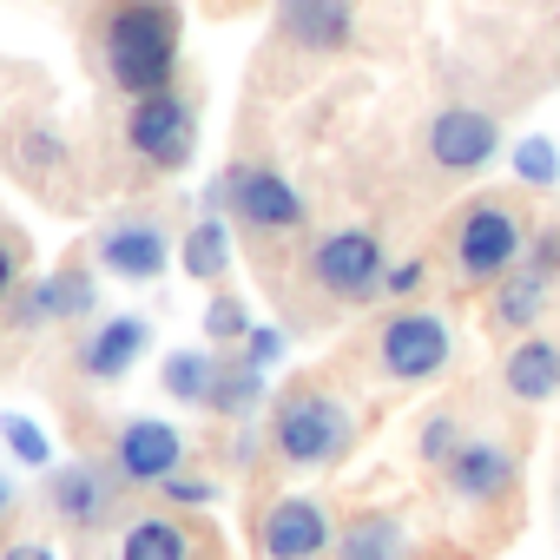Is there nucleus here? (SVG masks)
Segmentation results:
<instances>
[{"mask_svg":"<svg viewBox=\"0 0 560 560\" xmlns=\"http://www.w3.org/2000/svg\"><path fill=\"white\" fill-rule=\"evenodd\" d=\"M350 435H357L350 409L337 396H324V389H298L270 416V442H277V455H284L291 468H330L350 448Z\"/></svg>","mask_w":560,"mask_h":560,"instance_id":"obj_2","label":"nucleus"},{"mask_svg":"<svg viewBox=\"0 0 560 560\" xmlns=\"http://www.w3.org/2000/svg\"><path fill=\"white\" fill-rule=\"evenodd\" d=\"M47 501L60 508V521H73V527H93V521H106V508H113V488H106V475H100L93 462H67V468H54V481H47Z\"/></svg>","mask_w":560,"mask_h":560,"instance_id":"obj_15","label":"nucleus"},{"mask_svg":"<svg viewBox=\"0 0 560 560\" xmlns=\"http://www.w3.org/2000/svg\"><path fill=\"white\" fill-rule=\"evenodd\" d=\"M178 455H185V435H178L172 422H152V416L126 422V429H119V448H113L119 475H126V481H139V488L172 481V475H178Z\"/></svg>","mask_w":560,"mask_h":560,"instance_id":"obj_11","label":"nucleus"},{"mask_svg":"<svg viewBox=\"0 0 560 560\" xmlns=\"http://www.w3.org/2000/svg\"><path fill=\"white\" fill-rule=\"evenodd\" d=\"M422 277H429V264H422V257H409V264H389V277H383V298H416V291H422Z\"/></svg>","mask_w":560,"mask_h":560,"instance_id":"obj_29","label":"nucleus"},{"mask_svg":"<svg viewBox=\"0 0 560 560\" xmlns=\"http://www.w3.org/2000/svg\"><path fill=\"white\" fill-rule=\"evenodd\" d=\"M521 257H527V224H521L514 205L481 198V205L462 211V224H455V270H462V284L494 291Z\"/></svg>","mask_w":560,"mask_h":560,"instance_id":"obj_3","label":"nucleus"},{"mask_svg":"<svg viewBox=\"0 0 560 560\" xmlns=\"http://www.w3.org/2000/svg\"><path fill=\"white\" fill-rule=\"evenodd\" d=\"M501 152V126L488 119V113H475V106H442L435 119H429V159L442 165V172H481L488 159Z\"/></svg>","mask_w":560,"mask_h":560,"instance_id":"obj_8","label":"nucleus"},{"mask_svg":"<svg viewBox=\"0 0 560 560\" xmlns=\"http://www.w3.org/2000/svg\"><path fill=\"white\" fill-rule=\"evenodd\" d=\"M159 488H165V501H178V508H211V501H218V488L198 481V475H172V481H159Z\"/></svg>","mask_w":560,"mask_h":560,"instance_id":"obj_27","label":"nucleus"},{"mask_svg":"<svg viewBox=\"0 0 560 560\" xmlns=\"http://www.w3.org/2000/svg\"><path fill=\"white\" fill-rule=\"evenodd\" d=\"M126 145L159 172H185L191 152H198V113L178 93H145L126 113Z\"/></svg>","mask_w":560,"mask_h":560,"instance_id":"obj_5","label":"nucleus"},{"mask_svg":"<svg viewBox=\"0 0 560 560\" xmlns=\"http://www.w3.org/2000/svg\"><path fill=\"white\" fill-rule=\"evenodd\" d=\"M311 277H317V291L337 298V304H370V298H383V277H389L383 237L363 231V224H343V231L317 237V250H311Z\"/></svg>","mask_w":560,"mask_h":560,"instance_id":"obj_4","label":"nucleus"},{"mask_svg":"<svg viewBox=\"0 0 560 560\" xmlns=\"http://www.w3.org/2000/svg\"><path fill=\"white\" fill-rule=\"evenodd\" d=\"M119 560H185V527L165 514H145L119 534Z\"/></svg>","mask_w":560,"mask_h":560,"instance_id":"obj_21","label":"nucleus"},{"mask_svg":"<svg viewBox=\"0 0 560 560\" xmlns=\"http://www.w3.org/2000/svg\"><path fill=\"white\" fill-rule=\"evenodd\" d=\"M211 205H231L237 224L250 231H298L304 224V198L284 172H270V165H237L211 185Z\"/></svg>","mask_w":560,"mask_h":560,"instance_id":"obj_6","label":"nucleus"},{"mask_svg":"<svg viewBox=\"0 0 560 560\" xmlns=\"http://www.w3.org/2000/svg\"><path fill=\"white\" fill-rule=\"evenodd\" d=\"M553 389H560V343L534 330L508 350V396L514 402H547Z\"/></svg>","mask_w":560,"mask_h":560,"instance_id":"obj_16","label":"nucleus"},{"mask_svg":"<svg viewBox=\"0 0 560 560\" xmlns=\"http://www.w3.org/2000/svg\"><path fill=\"white\" fill-rule=\"evenodd\" d=\"M159 383H165V396H178V402H205V409H211L218 363H211L205 350H172V357H165V370H159Z\"/></svg>","mask_w":560,"mask_h":560,"instance_id":"obj_20","label":"nucleus"},{"mask_svg":"<svg viewBox=\"0 0 560 560\" xmlns=\"http://www.w3.org/2000/svg\"><path fill=\"white\" fill-rule=\"evenodd\" d=\"M205 337H211V343H244V337H250V317H244V304L218 291V298H211V311H205Z\"/></svg>","mask_w":560,"mask_h":560,"instance_id":"obj_26","label":"nucleus"},{"mask_svg":"<svg viewBox=\"0 0 560 560\" xmlns=\"http://www.w3.org/2000/svg\"><path fill=\"white\" fill-rule=\"evenodd\" d=\"M106 73L126 100L172 93V73H178V8L172 0H126V8H113Z\"/></svg>","mask_w":560,"mask_h":560,"instance_id":"obj_1","label":"nucleus"},{"mask_svg":"<svg viewBox=\"0 0 560 560\" xmlns=\"http://www.w3.org/2000/svg\"><path fill=\"white\" fill-rule=\"evenodd\" d=\"M383 370L396 376V383H429L442 363H448V350H455V337H448V324L435 317V311H396L389 324H383Z\"/></svg>","mask_w":560,"mask_h":560,"instance_id":"obj_7","label":"nucleus"},{"mask_svg":"<svg viewBox=\"0 0 560 560\" xmlns=\"http://www.w3.org/2000/svg\"><path fill=\"white\" fill-rule=\"evenodd\" d=\"M277 34L304 54H343L357 34L350 0H277Z\"/></svg>","mask_w":560,"mask_h":560,"instance_id":"obj_10","label":"nucleus"},{"mask_svg":"<svg viewBox=\"0 0 560 560\" xmlns=\"http://www.w3.org/2000/svg\"><path fill=\"white\" fill-rule=\"evenodd\" d=\"M8 291H14V250L0 244V298H8Z\"/></svg>","mask_w":560,"mask_h":560,"instance_id":"obj_33","label":"nucleus"},{"mask_svg":"<svg viewBox=\"0 0 560 560\" xmlns=\"http://www.w3.org/2000/svg\"><path fill=\"white\" fill-rule=\"evenodd\" d=\"M277 357H284V337H277V330H257V324H250V337H244V363H250V370H270Z\"/></svg>","mask_w":560,"mask_h":560,"instance_id":"obj_30","label":"nucleus"},{"mask_svg":"<svg viewBox=\"0 0 560 560\" xmlns=\"http://www.w3.org/2000/svg\"><path fill=\"white\" fill-rule=\"evenodd\" d=\"M455 448H462V442H455V422H448V416H435V422L422 429V455L448 468V455H455Z\"/></svg>","mask_w":560,"mask_h":560,"instance_id":"obj_31","label":"nucleus"},{"mask_svg":"<svg viewBox=\"0 0 560 560\" xmlns=\"http://www.w3.org/2000/svg\"><path fill=\"white\" fill-rule=\"evenodd\" d=\"M145 343H152V324H139V317H113V324H100V330L86 337L80 370H86L93 383H119V376L145 357Z\"/></svg>","mask_w":560,"mask_h":560,"instance_id":"obj_13","label":"nucleus"},{"mask_svg":"<svg viewBox=\"0 0 560 560\" xmlns=\"http://www.w3.org/2000/svg\"><path fill=\"white\" fill-rule=\"evenodd\" d=\"M185 277H198V284H218V277L231 270V231H224V218H198L191 231H185Z\"/></svg>","mask_w":560,"mask_h":560,"instance_id":"obj_19","label":"nucleus"},{"mask_svg":"<svg viewBox=\"0 0 560 560\" xmlns=\"http://www.w3.org/2000/svg\"><path fill=\"white\" fill-rule=\"evenodd\" d=\"M527 270H540L547 284L560 277V224H547V231L534 237V250H527Z\"/></svg>","mask_w":560,"mask_h":560,"instance_id":"obj_28","label":"nucleus"},{"mask_svg":"<svg viewBox=\"0 0 560 560\" xmlns=\"http://www.w3.org/2000/svg\"><path fill=\"white\" fill-rule=\"evenodd\" d=\"M264 402V370L237 363V370H218V389H211V409L218 416H250Z\"/></svg>","mask_w":560,"mask_h":560,"instance_id":"obj_23","label":"nucleus"},{"mask_svg":"<svg viewBox=\"0 0 560 560\" xmlns=\"http://www.w3.org/2000/svg\"><path fill=\"white\" fill-rule=\"evenodd\" d=\"M0 560H60V553H54L47 540H14L8 553H0Z\"/></svg>","mask_w":560,"mask_h":560,"instance_id":"obj_32","label":"nucleus"},{"mask_svg":"<svg viewBox=\"0 0 560 560\" xmlns=\"http://www.w3.org/2000/svg\"><path fill=\"white\" fill-rule=\"evenodd\" d=\"M100 264L113 277H126V284H152V277H165V264H172V237L159 224H145V218H126V224H113L100 237Z\"/></svg>","mask_w":560,"mask_h":560,"instance_id":"obj_12","label":"nucleus"},{"mask_svg":"<svg viewBox=\"0 0 560 560\" xmlns=\"http://www.w3.org/2000/svg\"><path fill=\"white\" fill-rule=\"evenodd\" d=\"M448 488L462 494V501H494L501 488H514V455L501 448V442H462L455 455H448Z\"/></svg>","mask_w":560,"mask_h":560,"instance_id":"obj_14","label":"nucleus"},{"mask_svg":"<svg viewBox=\"0 0 560 560\" xmlns=\"http://www.w3.org/2000/svg\"><path fill=\"white\" fill-rule=\"evenodd\" d=\"M8 501H14V488H8V481H0V514H8Z\"/></svg>","mask_w":560,"mask_h":560,"instance_id":"obj_34","label":"nucleus"},{"mask_svg":"<svg viewBox=\"0 0 560 560\" xmlns=\"http://www.w3.org/2000/svg\"><path fill=\"white\" fill-rule=\"evenodd\" d=\"M257 540H264V560H317L324 547H337L330 514H324L317 501H304V494L270 501V514H264Z\"/></svg>","mask_w":560,"mask_h":560,"instance_id":"obj_9","label":"nucleus"},{"mask_svg":"<svg viewBox=\"0 0 560 560\" xmlns=\"http://www.w3.org/2000/svg\"><path fill=\"white\" fill-rule=\"evenodd\" d=\"M0 435H8V448H14L27 468H47L54 448H47V429H40L34 416H0Z\"/></svg>","mask_w":560,"mask_h":560,"instance_id":"obj_25","label":"nucleus"},{"mask_svg":"<svg viewBox=\"0 0 560 560\" xmlns=\"http://www.w3.org/2000/svg\"><path fill=\"white\" fill-rule=\"evenodd\" d=\"M93 311V284L80 270H67V277H47V284L34 291V304H27V324H54V317H86Z\"/></svg>","mask_w":560,"mask_h":560,"instance_id":"obj_22","label":"nucleus"},{"mask_svg":"<svg viewBox=\"0 0 560 560\" xmlns=\"http://www.w3.org/2000/svg\"><path fill=\"white\" fill-rule=\"evenodd\" d=\"M547 291H553V284H547L540 270H527V264H521V270H508L501 284H494V311H488V317H494V330H508V337H514V330H521V337H534V324H540V311H547Z\"/></svg>","mask_w":560,"mask_h":560,"instance_id":"obj_17","label":"nucleus"},{"mask_svg":"<svg viewBox=\"0 0 560 560\" xmlns=\"http://www.w3.org/2000/svg\"><path fill=\"white\" fill-rule=\"evenodd\" d=\"M514 178H521V185H534V191H547V185L560 178L553 145H547V139H521V145H514Z\"/></svg>","mask_w":560,"mask_h":560,"instance_id":"obj_24","label":"nucleus"},{"mask_svg":"<svg viewBox=\"0 0 560 560\" xmlns=\"http://www.w3.org/2000/svg\"><path fill=\"white\" fill-rule=\"evenodd\" d=\"M337 560H416V547H409V534L396 521L370 514V521H350L337 534Z\"/></svg>","mask_w":560,"mask_h":560,"instance_id":"obj_18","label":"nucleus"}]
</instances>
